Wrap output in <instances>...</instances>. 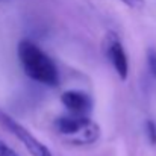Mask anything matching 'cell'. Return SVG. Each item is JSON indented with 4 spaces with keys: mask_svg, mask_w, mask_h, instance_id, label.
I'll list each match as a JSON object with an SVG mask.
<instances>
[{
    "mask_svg": "<svg viewBox=\"0 0 156 156\" xmlns=\"http://www.w3.org/2000/svg\"><path fill=\"white\" fill-rule=\"evenodd\" d=\"M106 55H108L112 67L115 68L118 77L121 80L127 79V76H129V58H127V53L124 50L121 41L112 32L106 38Z\"/></svg>",
    "mask_w": 156,
    "mask_h": 156,
    "instance_id": "277c9868",
    "label": "cell"
},
{
    "mask_svg": "<svg viewBox=\"0 0 156 156\" xmlns=\"http://www.w3.org/2000/svg\"><path fill=\"white\" fill-rule=\"evenodd\" d=\"M149 67H150L152 74L156 77V55H152V56L149 58Z\"/></svg>",
    "mask_w": 156,
    "mask_h": 156,
    "instance_id": "9c48e42d",
    "label": "cell"
},
{
    "mask_svg": "<svg viewBox=\"0 0 156 156\" xmlns=\"http://www.w3.org/2000/svg\"><path fill=\"white\" fill-rule=\"evenodd\" d=\"M17 55L24 73L35 82L55 87L59 82V71L53 59L29 40H21L17 47Z\"/></svg>",
    "mask_w": 156,
    "mask_h": 156,
    "instance_id": "6da1fadb",
    "label": "cell"
},
{
    "mask_svg": "<svg viewBox=\"0 0 156 156\" xmlns=\"http://www.w3.org/2000/svg\"><path fill=\"white\" fill-rule=\"evenodd\" d=\"M0 121L2 124L29 150V153L32 156H53L52 152L40 141L37 140L26 127H23L18 121H15L14 118L5 115V114H0Z\"/></svg>",
    "mask_w": 156,
    "mask_h": 156,
    "instance_id": "3957f363",
    "label": "cell"
},
{
    "mask_svg": "<svg viewBox=\"0 0 156 156\" xmlns=\"http://www.w3.org/2000/svg\"><path fill=\"white\" fill-rule=\"evenodd\" d=\"M61 102L71 115H79V117H87V114L93 108L91 97L88 94H85L82 91H76V90L64 91L61 96Z\"/></svg>",
    "mask_w": 156,
    "mask_h": 156,
    "instance_id": "5b68a950",
    "label": "cell"
},
{
    "mask_svg": "<svg viewBox=\"0 0 156 156\" xmlns=\"http://www.w3.org/2000/svg\"><path fill=\"white\" fill-rule=\"evenodd\" d=\"M146 130H147V136H149L150 143L156 144V124L153 121H147L146 123Z\"/></svg>",
    "mask_w": 156,
    "mask_h": 156,
    "instance_id": "8992f818",
    "label": "cell"
},
{
    "mask_svg": "<svg viewBox=\"0 0 156 156\" xmlns=\"http://www.w3.org/2000/svg\"><path fill=\"white\" fill-rule=\"evenodd\" d=\"M121 3H124L126 6L132 8V9H140L144 6V0H120Z\"/></svg>",
    "mask_w": 156,
    "mask_h": 156,
    "instance_id": "ba28073f",
    "label": "cell"
},
{
    "mask_svg": "<svg viewBox=\"0 0 156 156\" xmlns=\"http://www.w3.org/2000/svg\"><path fill=\"white\" fill-rule=\"evenodd\" d=\"M55 129L64 143L71 146H91L100 136V127L88 117L65 115L55 121Z\"/></svg>",
    "mask_w": 156,
    "mask_h": 156,
    "instance_id": "7a4b0ae2",
    "label": "cell"
},
{
    "mask_svg": "<svg viewBox=\"0 0 156 156\" xmlns=\"http://www.w3.org/2000/svg\"><path fill=\"white\" fill-rule=\"evenodd\" d=\"M0 156H18L8 144H5L3 141H0Z\"/></svg>",
    "mask_w": 156,
    "mask_h": 156,
    "instance_id": "52a82bcc",
    "label": "cell"
}]
</instances>
